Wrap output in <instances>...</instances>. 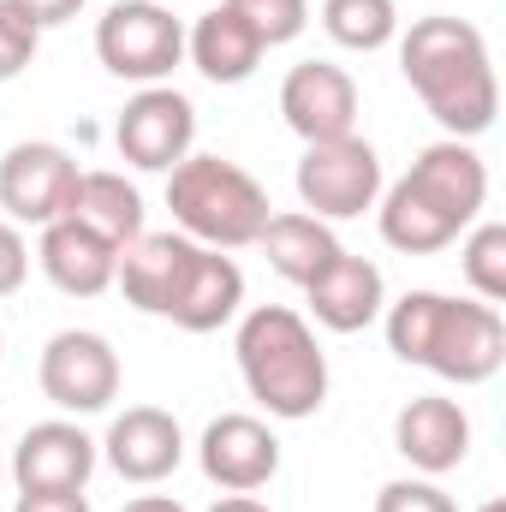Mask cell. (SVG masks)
<instances>
[{"mask_svg":"<svg viewBox=\"0 0 506 512\" xmlns=\"http://www.w3.org/2000/svg\"><path fill=\"white\" fill-rule=\"evenodd\" d=\"M399 72L417 90V102L435 114V126L459 143L483 137L501 114V78L489 60V36L471 18L429 12L399 36Z\"/></svg>","mask_w":506,"mask_h":512,"instance_id":"obj_1","label":"cell"},{"mask_svg":"<svg viewBox=\"0 0 506 512\" xmlns=\"http://www.w3.org/2000/svg\"><path fill=\"white\" fill-rule=\"evenodd\" d=\"M387 316V352L399 364H417L441 382L483 387L506 364V322L483 298H447V292H405Z\"/></svg>","mask_w":506,"mask_h":512,"instance_id":"obj_2","label":"cell"},{"mask_svg":"<svg viewBox=\"0 0 506 512\" xmlns=\"http://www.w3.org/2000/svg\"><path fill=\"white\" fill-rule=\"evenodd\" d=\"M239 352V376L251 387V399L280 417V423H304L322 411L328 399V352L316 346V328L286 310V304H256L239 316L233 334Z\"/></svg>","mask_w":506,"mask_h":512,"instance_id":"obj_3","label":"cell"},{"mask_svg":"<svg viewBox=\"0 0 506 512\" xmlns=\"http://www.w3.org/2000/svg\"><path fill=\"white\" fill-rule=\"evenodd\" d=\"M167 209H173V227L185 239L209 245V251H245V245H256V233L274 215L268 191L239 161L197 155V149L167 173Z\"/></svg>","mask_w":506,"mask_h":512,"instance_id":"obj_4","label":"cell"},{"mask_svg":"<svg viewBox=\"0 0 506 512\" xmlns=\"http://www.w3.org/2000/svg\"><path fill=\"white\" fill-rule=\"evenodd\" d=\"M96 60L126 84H167L185 60V24L161 0H114L96 24Z\"/></svg>","mask_w":506,"mask_h":512,"instance_id":"obj_5","label":"cell"},{"mask_svg":"<svg viewBox=\"0 0 506 512\" xmlns=\"http://www.w3.org/2000/svg\"><path fill=\"white\" fill-rule=\"evenodd\" d=\"M381 197V155L376 143L334 137V143H304L298 161V203L316 221H358L364 209H376Z\"/></svg>","mask_w":506,"mask_h":512,"instance_id":"obj_6","label":"cell"},{"mask_svg":"<svg viewBox=\"0 0 506 512\" xmlns=\"http://www.w3.org/2000/svg\"><path fill=\"white\" fill-rule=\"evenodd\" d=\"M36 382L66 417H96L120 399V352L90 328H60L36 358Z\"/></svg>","mask_w":506,"mask_h":512,"instance_id":"obj_7","label":"cell"},{"mask_svg":"<svg viewBox=\"0 0 506 512\" xmlns=\"http://www.w3.org/2000/svg\"><path fill=\"white\" fill-rule=\"evenodd\" d=\"M197 143V108L173 84H143L114 120V149L137 173H173Z\"/></svg>","mask_w":506,"mask_h":512,"instance_id":"obj_8","label":"cell"},{"mask_svg":"<svg viewBox=\"0 0 506 512\" xmlns=\"http://www.w3.org/2000/svg\"><path fill=\"white\" fill-rule=\"evenodd\" d=\"M78 173L84 167L60 143H42V137L12 143L0 155V209H6V221L12 227H48V221H60L66 203H72Z\"/></svg>","mask_w":506,"mask_h":512,"instance_id":"obj_9","label":"cell"},{"mask_svg":"<svg viewBox=\"0 0 506 512\" xmlns=\"http://www.w3.org/2000/svg\"><path fill=\"white\" fill-rule=\"evenodd\" d=\"M197 465L215 489L227 495H256L280 477V435L251 417V411H221L203 441H197Z\"/></svg>","mask_w":506,"mask_h":512,"instance_id":"obj_10","label":"cell"},{"mask_svg":"<svg viewBox=\"0 0 506 512\" xmlns=\"http://www.w3.org/2000/svg\"><path fill=\"white\" fill-rule=\"evenodd\" d=\"M280 120L304 143H334L358 131V84L334 60H298L280 84Z\"/></svg>","mask_w":506,"mask_h":512,"instance_id":"obj_11","label":"cell"},{"mask_svg":"<svg viewBox=\"0 0 506 512\" xmlns=\"http://www.w3.org/2000/svg\"><path fill=\"white\" fill-rule=\"evenodd\" d=\"M405 185H411L435 215H447L459 233H465V227L483 215V203H489V167H483V155H477L471 143H459V137H435L429 149H417Z\"/></svg>","mask_w":506,"mask_h":512,"instance_id":"obj_12","label":"cell"},{"mask_svg":"<svg viewBox=\"0 0 506 512\" xmlns=\"http://www.w3.org/2000/svg\"><path fill=\"white\" fill-rule=\"evenodd\" d=\"M393 447H399V459H405L417 477H447V471H459L465 453H471V417H465V405L447 399V393H417V399H405L399 417H393Z\"/></svg>","mask_w":506,"mask_h":512,"instance_id":"obj_13","label":"cell"},{"mask_svg":"<svg viewBox=\"0 0 506 512\" xmlns=\"http://www.w3.org/2000/svg\"><path fill=\"white\" fill-rule=\"evenodd\" d=\"M96 447L114 465V477H126V483H161L185 459V429L161 405H126L108 423V441H96Z\"/></svg>","mask_w":506,"mask_h":512,"instance_id":"obj_14","label":"cell"},{"mask_svg":"<svg viewBox=\"0 0 506 512\" xmlns=\"http://www.w3.org/2000/svg\"><path fill=\"white\" fill-rule=\"evenodd\" d=\"M102 447L72 423V417H48L30 423L24 441L12 447V477L18 489H90Z\"/></svg>","mask_w":506,"mask_h":512,"instance_id":"obj_15","label":"cell"},{"mask_svg":"<svg viewBox=\"0 0 506 512\" xmlns=\"http://www.w3.org/2000/svg\"><path fill=\"white\" fill-rule=\"evenodd\" d=\"M304 298H310V316H316L328 334H358V328L381 322V310H387V280H381V268L370 256L340 251L310 286H304Z\"/></svg>","mask_w":506,"mask_h":512,"instance_id":"obj_16","label":"cell"},{"mask_svg":"<svg viewBox=\"0 0 506 512\" xmlns=\"http://www.w3.org/2000/svg\"><path fill=\"white\" fill-rule=\"evenodd\" d=\"M36 262H42V274L66 292V298H96V292H108L114 286V268H120V245H108V239H96L90 227H78V221H48L42 227V245H36Z\"/></svg>","mask_w":506,"mask_h":512,"instance_id":"obj_17","label":"cell"},{"mask_svg":"<svg viewBox=\"0 0 506 512\" xmlns=\"http://www.w3.org/2000/svg\"><path fill=\"white\" fill-rule=\"evenodd\" d=\"M239 310H245V268L227 251L197 245V262H191V274H185V286H179L167 322L185 328V334H215V328H227Z\"/></svg>","mask_w":506,"mask_h":512,"instance_id":"obj_18","label":"cell"},{"mask_svg":"<svg viewBox=\"0 0 506 512\" xmlns=\"http://www.w3.org/2000/svg\"><path fill=\"white\" fill-rule=\"evenodd\" d=\"M185 54H191V66L209 78V84H245L256 66H262V36H256L251 24L221 0V6H209L191 30H185Z\"/></svg>","mask_w":506,"mask_h":512,"instance_id":"obj_19","label":"cell"},{"mask_svg":"<svg viewBox=\"0 0 506 512\" xmlns=\"http://www.w3.org/2000/svg\"><path fill=\"white\" fill-rule=\"evenodd\" d=\"M66 221L90 227L96 239H108V245H120V251H126L137 233H149V227H143V197H137V185H131L126 173H114V167L78 173L72 203H66Z\"/></svg>","mask_w":506,"mask_h":512,"instance_id":"obj_20","label":"cell"},{"mask_svg":"<svg viewBox=\"0 0 506 512\" xmlns=\"http://www.w3.org/2000/svg\"><path fill=\"white\" fill-rule=\"evenodd\" d=\"M256 245H262V256H268V268H274L280 280H292V286H310L334 256L346 251V245L334 239V227L316 221V215H304V209L268 215V227L256 233Z\"/></svg>","mask_w":506,"mask_h":512,"instance_id":"obj_21","label":"cell"},{"mask_svg":"<svg viewBox=\"0 0 506 512\" xmlns=\"http://www.w3.org/2000/svg\"><path fill=\"white\" fill-rule=\"evenodd\" d=\"M376 221H381V239H387L399 256H435V251H447V245L459 239V227H453L447 215H435V209H429L405 179L381 185Z\"/></svg>","mask_w":506,"mask_h":512,"instance_id":"obj_22","label":"cell"},{"mask_svg":"<svg viewBox=\"0 0 506 512\" xmlns=\"http://www.w3.org/2000/svg\"><path fill=\"white\" fill-rule=\"evenodd\" d=\"M322 30L352 54H376L399 36V6L393 0H322Z\"/></svg>","mask_w":506,"mask_h":512,"instance_id":"obj_23","label":"cell"},{"mask_svg":"<svg viewBox=\"0 0 506 512\" xmlns=\"http://www.w3.org/2000/svg\"><path fill=\"white\" fill-rule=\"evenodd\" d=\"M459 268H465L471 298L501 304V298H506V227H501V221H471V227H465Z\"/></svg>","mask_w":506,"mask_h":512,"instance_id":"obj_24","label":"cell"},{"mask_svg":"<svg viewBox=\"0 0 506 512\" xmlns=\"http://www.w3.org/2000/svg\"><path fill=\"white\" fill-rule=\"evenodd\" d=\"M256 36L262 48H280V42H298L304 24H310V0H227Z\"/></svg>","mask_w":506,"mask_h":512,"instance_id":"obj_25","label":"cell"},{"mask_svg":"<svg viewBox=\"0 0 506 512\" xmlns=\"http://www.w3.org/2000/svg\"><path fill=\"white\" fill-rule=\"evenodd\" d=\"M36 48H42V30H36L12 0H0V84H12V78L36 60Z\"/></svg>","mask_w":506,"mask_h":512,"instance_id":"obj_26","label":"cell"},{"mask_svg":"<svg viewBox=\"0 0 506 512\" xmlns=\"http://www.w3.org/2000/svg\"><path fill=\"white\" fill-rule=\"evenodd\" d=\"M376 512H459V507L435 477H393V483H381Z\"/></svg>","mask_w":506,"mask_h":512,"instance_id":"obj_27","label":"cell"},{"mask_svg":"<svg viewBox=\"0 0 506 512\" xmlns=\"http://www.w3.org/2000/svg\"><path fill=\"white\" fill-rule=\"evenodd\" d=\"M24 274H30V245L12 221H0V298H12L24 286Z\"/></svg>","mask_w":506,"mask_h":512,"instance_id":"obj_28","label":"cell"},{"mask_svg":"<svg viewBox=\"0 0 506 512\" xmlns=\"http://www.w3.org/2000/svg\"><path fill=\"white\" fill-rule=\"evenodd\" d=\"M12 512H90L84 489H18Z\"/></svg>","mask_w":506,"mask_h":512,"instance_id":"obj_29","label":"cell"},{"mask_svg":"<svg viewBox=\"0 0 506 512\" xmlns=\"http://www.w3.org/2000/svg\"><path fill=\"white\" fill-rule=\"evenodd\" d=\"M12 6H18L36 30H54V24H66V18H78L90 0H12Z\"/></svg>","mask_w":506,"mask_h":512,"instance_id":"obj_30","label":"cell"},{"mask_svg":"<svg viewBox=\"0 0 506 512\" xmlns=\"http://www.w3.org/2000/svg\"><path fill=\"white\" fill-rule=\"evenodd\" d=\"M209 512H274V507H268V501H256V495H221Z\"/></svg>","mask_w":506,"mask_h":512,"instance_id":"obj_31","label":"cell"},{"mask_svg":"<svg viewBox=\"0 0 506 512\" xmlns=\"http://www.w3.org/2000/svg\"><path fill=\"white\" fill-rule=\"evenodd\" d=\"M126 512H185V507H179L173 495H137V501H131Z\"/></svg>","mask_w":506,"mask_h":512,"instance_id":"obj_32","label":"cell"},{"mask_svg":"<svg viewBox=\"0 0 506 512\" xmlns=\"http://www.w3.org/2000/svg\"><path fill=\"white\" fill-rule=\"evenodd\" d=\"M477 512H506V501H483V507H477Z\"/></svg>","mask_w":506,"mask_h":512,"instance_id":"obj_33","label":"cell"},{"mask_svg":"<svg viewBox=\"0 0 506 512\" xmlns=\"http://www.w3.org/2000/svg\"><path fill=\"white\" fill-rule=\"evenodd\" d=\"M0 358H6V334H0Z\"/></svg>","mask_w":506,"mask_h":512,"instance_id":"obj_34","label":"cell"},{"mask_svg":"<svg viewBox=\"0 0 506 512\" xmlns=\"http://www.w3.org/2000/svg\"><path fill=\"white\" fill-rule=\"evenodd\" d=\"M161 6H173V0H161Z\"/></svg>","mask_w":506,"mask_h":512,"instance_id":"obj_35","label":"cell"},{"mask_svg":"<svg viewBox=\"0 0 506 512\" xmlns=\"http://www.w3.org/2000/svg\"><path fill=\"white\" fill-rule=\"evenodd\" d=\"M0 447H6V441H0Z\"/></svg>","mask_w":506,"mask_h":512,"instance_id":"obj_36","label":"cell"}]
</instances>
